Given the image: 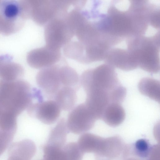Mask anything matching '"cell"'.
Returning a JSON list of instances; mask_svg holds the SVG:
<instances>
[{
  "instance_id": "obj_1",
  "label": "cell",
  "mask_w": 160,
  "mask_h": 160,
  "mask_svg": "<svg viewBox=\"0 0 160 160\" xmlns=\"http://www.w3.org/2000/svg\"><path fill=\"white\" fill-rule=\"evenodd\" d=\"M118 6L117 1H112L106 12L101 13L98 22L104 32L119 43L137 34L130 0L125 9Z\"/></svg>"
},
{
  "instance_id": "obj_16",
  "label": "cell",
  "mask_w": 160,
  "mask_h": 160,
  "mask_svg": "<svg viewBox=\"0 0 160 160\" xmlns=\"http://www.w3.org/2000/svg\"><path fill=\"white\" fill-rule=\"evenodd\" d=\"M125 117V110L121 104L111 102L105 109L102 119L108 124L115 126L122 122Z\"/></svg>"
},
{
  "instance_id": "obj_11",
  "label": "cell",
  "mask_w": 160,
  "mask_h": 160,
  "mask_svg": "<svg viewBox=\"0 0 160 160\" xmlns=\"http://www.w3.org/2000/svg\"><path fill=\"white\" fill-rule=\"evenodd\" d=\"M61 50L47 46L34 49L28 54V63L31 67L42 69L58 62L61 58Z\"/></svg>"
},
{
  "instance_id": "obj_20",
  "label": "cell",
  "mask_w": 160,
  "mask_h": 160,
  "mask_svg": "<svg viewBox=\"0 0 160 160\" xmlns=\"http://www.w3.org/2000/svg\"><path fill=\"white\" fill-rule=\"evenodd\" d=\"M67 160H82L84 153L77 143L71 142L65 144L63 148Z\"/></svg>"
},
{
  "instance_id": "obj_25",
  "label": "cell",
  "mask_w": 160,
  "mask_h": 160,
  "mask_svg": "<svg viewBox=\"0 0 160 160\" xmlns=\"http://www.w3.org/2000/svg\"><path fill=\"white\" fill-rule=\"evenodd\" d=\"M132 10H133V9H132ZM135 22H136V21H135ZM137 29H138V28H137Z\"/></svg>"
},
{
  "instance_id": "obj_19",
  "label": "cell",
  "mask_w": 160,
  "mask_h": 160,
  "mask_svg": "<svg viewBox=\"0 0 160 160\" xmlns=\"http://www.w3.org/2000/svg\"><path fill=\"white\" fill-rule=\"evenodd\" d=\"M60 78L62 86L73 88L78 90L81 85L80 78L76 71L66 64H60Z\"/></svg>"
},
{
  "instance_id": "obj_9",
  "label": "cell",
  "mask_w": 160,
  "mask_h": 160,
  "mask_svg": "<svg viewBox=\"0 0 160 160\" xmlns=\"http://www.w3.org/2000/svg\"><path fill=\"white\" fill-rule=\"evenodd\" d=\"M60 65L56 64L41 69L36 75L37 84L48 98L54 99L62 87L59 75Z\"/></svg>"
},
{
  "instance_id": "obj_5",
  "label": "cell",
  "mask_w": 160,
  "mask_h": 160,
  "mask_svg": "<svg viewBox=\"0 0 160 160\" xmlns=\"http://www.w3.org/2000/svg\"><path fill=\"white\" fill-rule=\"evenodd\" d=\"M31 18L38 25H45L55 18L63 17L72 6L73 0H30Z\"/></svg>"
},
{
  "instance_id": "obj_14",
  "label": "cell",
  "mask_w": 160,
  "mask_h": 160,
  "mask_svg": "<svg viewBox=\"0 0 160 160\" xmlns=\"http://www.w3.org/2000/svg\"><path fill=\"white\" fill-rule=\"evenodd\" d=\"M69 132L65 119L63 118L60 119L51 130L45 145L62 149L66 144L67 134Z\"/></svg>"
},
{
  "instance_id": "obj_10",
  "label": "cell",
  "mask_w": 160,
  "mask_h": 160,
  "mask_svg": "<svg viewBox=\"0 0 160 160\" xmlns=\"http://www.w3.org/2000/svg\"><path fill=\"white\" fill-rule=\"evenodd\" d=\"M27 109L30 116L47 125L52 124L57 121L61 111L56 102L51 99L35 103L32 101Z\"/></svg>"
},
{
  "instance_id": "obj_15",
  "label": "cell",
  "mask_w": 160,
  "mask_h": 160,
  "mask_svg": "<svg viewBox=\"0 0 160 160\" xmlns=\"http://www.w3.org/2000/svg\"><path fill=\"white\" fill-rule=\"evenodd\" d=\"M77 90L75 88L67 86H62L59 89L54 100L61 110L68 111L74 107L77 101Z\"/></svg>"
},
{
  "instance_id": "obj_2",
  "label": "cell",
  "mask_w": 160,
  "mask_h": 160,
  "mask_svg": "<svg viewBox=\"0 0 160 160\" xmlns=\"http://www.w3.org/2000/svg\"><path fill=\"white\" fill-rule=\"evenodd\" d=\"M32 98V89L27 82L0 79V113L17 117L27 109Z\"/></svg>"
},
{
  "instance_id": "obj_26",
  "label": "cell",
  "mask_w": 160,
  "mask_h": 160,
  "mask_svg": "<svg viewBox=\"0 0 160 160\" xmlns=\"http://www.w3.org/2000/svg\"></svg>"
},
{
  "instance_id": "obj_21",
  "label": "cell",
  "mask_w": 160,
  "mask_h": 160,
  "mask_svg": "<svg viewBox=\"0 0 160 160\" xmlns=\"http://www.w3.org/2000/svg\"><path fill=\"white\" fill-rule=\"evenodd\" d=\"M42 150L44 160H67L63 148H58L45 144Z\"/></svg>"
},
{
  "instance_id": "obj_7",
  "label": "cell",
  "mask_w": 160,
  "mask_h": 160,
  "mask_svg": "<svg viewBox=\"0 0 160 160\" xmlns=\"http://www.w3.org/2000/svg\"><path fill=\"white\" fill-rule=\"evenodd\" d=\"M66 15L53 19L45 25L44 36L46 46L60 50L73 37V32Z\"/></svg>"
},
{
  "instance_id": "obj_18",
  "label": "cell",
  "mask_w": 160,
  "mask_h": 160,
  "mask_svg": "<svg viewBox=\"0 0 160 160\" xmlns=\"http://www.w3.org/2000/svg\"><path fill=\"white\" fill-rule=\"evenodd\" d=\"M12 60L5 62L0 68V78L12 81L20 79L24 73V69L20 65L12 62Z\"/></svg>"
},
{
  "instance_id": "obj_12",
  "label": "cell",
  "mask_w": 160,
  "mask_h": 160,
  "mask_svg": "<svg viewBox=\"0 0 160 160\" xmlns=\"http://www.w3.org/2000/svg\"><path fill=\"white\" fill-rule=\"evenodd\" d=\"M104 61L105 63L114 68L125 71L132 70L138 67L132 54L127 48H112L107 54Z\"/></svg>"
},
{
  "instance_id": "obj_6",
  "label": "cell",
  "mask_w": 160,
  "mask_h": 160,
  "mask_svg": "<svg viewBox=\"0 0 160 160\" xmlns=\"http://www.w3.org/2000/svg\"><path fill=\"white\" fill-rule=\"evenodd\" d=\"M23 1L7 0L0 2V31L7 35L21 28L27 19Z\"/></svg>"
},
{
  "instance_id": "obj_24",
  "label": "cell",
  "mask_w": 160,
  "mask_h": 160,
  "mask_svg": "<svg viewBox=\"0 0 160 160\" xmlns=\"http://www.w3.org/2000/svg\"><path fill=\"white\" fill-rule=\"evenodd\" d=\"M130 3H131V2H130ZM133 14H134V13H133ZM134 19H135V18H134ZM135 23H136V22H135ZM136 26H137V25H136ZM137 30H138V29H137Z\"/></svg>"
},
{
  "instance_id": "obj_4",
  "label": "cell",
  "mask_w": 160,
  "mask_h": 160,
  "mask_svg": "<svg viewBox=\"0 0 160 160\" xmlns=\"http://www.w3.org/2000/svg\"><path fill=\"white\" fill-rule=\"evenodd\" d=\"M80 80L85 92L90 90L103 91L108 94L109 98L111 94L121 85L115 68L106 63L85 70Z\"/></svg>"
},
{
  "instance_id": "obj_3",
  "label": "cell",
  "mask_w": 160,
  "mask_h": 160,
  "mask_svg": "<svg viewBox=\"0 0 160 160\" xmlns=\"http://www.w3.org/2000/svg\"><path fill=\"white\" fill-rule=\"evenodd\" d=\"M127 48L137 61L138 67L152 73L160 69V31L153 35H138L126 40Z\"/></svg>"
},
{
  "instance_id": "obj_13",
  "label": "cell",
  "mask_w": 160,
  "mask_h": 160,
  "mask_svg": "<svg viewBox=\"0 0 160 160\" xmlns=\"http://www.w3.org/2000/svg\"><path fill=\"white\" fill-rule=\"evenodd\" d=\"M36 151V147L33 141L23 140L10 144L7 160H31Z\"/></svg>"
},
{
  "instance_id": "obj_22",
  "label": "cell",
  "mask_w": 160,
  "mask_h": 160,
  "mask_svg": "<svg viewBox=\"0 0 160 160\" xmlns=\"http://www.w3.org/2000/svg\"><path fill=\"white\" fill-rule=\"evenodd\" d=\"M134 148L137 154L142 158L147 157L150 150V145L149 142L143 139L138 140L135 143Z\"/></svg>"
},
{
  "instance_id": "obj_8",
  "label": "cell",
  "mask_w": 160,
  "mask_h": 160,
  "mask_svg": "<svg viewBox=\"0 0 160 160\" xmlns=\"http://www.w3.org/2000/svg\"><path fill=\"white\" fill-rule=\"evenodd\" d=\"M97 120L85 103L74 107L68 114L66 124L69 132L82 134L89 130Z\"/></svg>"
},
{
  "instance_id": "obj_23",
  "label": "cell",
  "mask_w": 160,
  "mask_h": 160,
  "mask_svg": "<svg viewBox=\"0 0 160 160\" xmlns=\"http://www.w3.org/2000/svg\"><path fill=\"white\" fill-rule=\"evenodd\" d=\"M15 134L0 128V156L10 145Z\"/></svg>"
},
{
  "instance_id": "obj_17",
  "label": "cell",
  "mask_w": 160,
  "mask_h": 160,
  "mask_svg": "<svg viewBox=\"0 0 160 160\" xmlns=\"http://www.w3.org/2000/svg\"><path fill=\"white\" fill-rule=\"evenodd\" d=\"M138 88L142 94L160 103V83L159 81L151 78H144L139 82Z\"/></svg>"
}]
</instances>
